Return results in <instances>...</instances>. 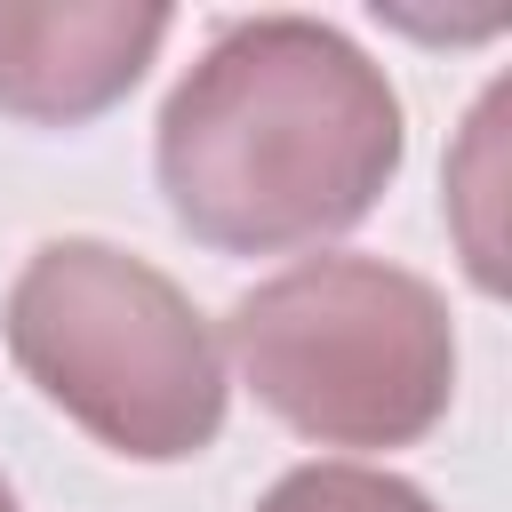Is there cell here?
I'll return each instance as SVG.
<instances>
[{
  "label": "cell",
  "mask_w": 512,
  "mask_h": 512,
  "mask_svg": "<svg viewBox=\"0 0 512 512\" xmlns=\"http://www.w3.org/2000/svg\"><path fill=\"white\" fill-rule=\"evenodd\" d=\"M232 368L312 448H416L456 400L448 296L384 256H304L224 320Z\"/></svg>",
  "instance_id": "3957f363"
},
{
  "label": "cell",
  "mask_w": 512,
  "mask_h": 512,
  "mask_svg": "<svg viewBox=\"0 0 512 512\" xmlns=\"http://www.w3.org/2000/svg\"><path fill=\"white\" fill-rule=\"evenodd\" d=\"M256 512H440L416 480L376 464H296L264 488Z\"/></svg>",
  "instance_id": "5b68a950"
},
{
  "label": "cell",
  "mask_w": 512,
  "mask_h": 512,
  "mask_svg": "<svg viewBox=\"0 0 512 512\" xmlns=\"http://www.w3.org/2000/svg\"><path fill=\"white\" fill-rule=\"evenodd\" d=\"M408 120L320 16H240L168 88L152 168L168 216L216 256H288L352 232L400 176Z\"/></svg>",
  "instance_id": "6da1fadb"
},
{
  "label": "cell",
  "mask_w": 512,
  "mask_h": 512,
  "mask_svg": "<svg viewBox=\"0 0 512 512\" xmlns=\"http://www.w3.org/2000/svg\"><path fill=\"white\" fill-rule=\"evenodd\" d=\"M8 360L128 464H184L224 432L232 384L200 304L112 240H40L8 280Z\"/></svg>",
  "instance_id": "7a4b0ae2"
},
{
  "label": "cell",
  "mask_w": 512,
  "mask_h": 512,
  "mask_svg": "<svg viewBox=\"0 0 512 512\" xmlns=\"http://www.w3.org/2000/svg\"><path fill=\"white\" fill-rule=\"evenodd\" d=\"M0 512H16V488H8V480H0Z\"/></svg>",
  "instance_id": "8992f818"
},
{
  "label": "cell",
  "mask_w": 512,
  "mask_h": 512,
  "mask_svg": "<svg viewBox=\"0 0 512 512\" xmlns=\"http://www.w3.org/2000/svg\"><path fill=\"white\" fill-rule=\"evenodd\" d=\"M168 32L176 16L136 0H0V112L32 128H80L144 80Z\"/></svg>",
  "instance_id": "277c9868"
}]
</instances>
